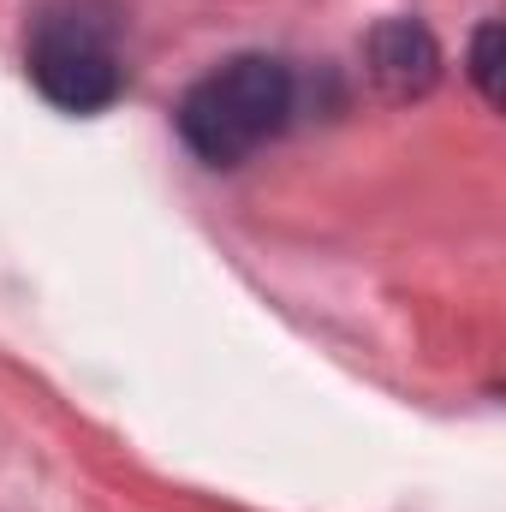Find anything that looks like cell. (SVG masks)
Returning <instances> with one entry per match:
<instances>
[{
    "instance_id": "obj_1",
    "label": "cell",
    "mask_w": 506,
    "mask_h": 512,
    "mask_svg": "<svg viewBox=\"0 0 506 512\" xmlns=\"http://www.w3.org/2000/svg\"><path fill=\"white\" fill-rule=\"evenodd\" d=\"M292 102H298V90H292L286 60H274V54H239V60L215 66L209 78H197L185 90V102H179V137L209 167H239L268 137L286 131Z\"/></svg>"
},
{
    "instance_id": "obj_2",
    "label": "cell",
    "mask_w": 506,
    "mask_h": 512,
    "mask_svg": "<svg viewBox=\"0 0 506 512\" xmlns=\"http://www.w3.org/2000/svg\"><path fill=\"white\" fill-rule=\"evenodd\" d=\"M24 66L36 78V90L66 108V114H96L126 90V66H120V36L108 24V12H96L90 0H66L48 6L30 30Z\"/></svg>"
},
{
    "instance_id": "obj_3",
    "label": "cell",
    "mask_w": 506,
    "mask_h": 512,
    "mask_svg": "<svg viewBox=\"0 0 506 512\" xmlns=\"http://www.w3.org/2000/svg\"><path fill=\"white\" fill-rule=\"evenodd\" d=\"M370 72H376V84L393 96V102L423 96V90L435 84V72H441L435 36H429L423 24H411V18L381 24L376 36H370Z\"/></svg>"
},
{
    "instance_id": "obj_4",
    "label": "cell",
    "mask_w": 506,
    "mask_h": 512,
    "mask_svg": "<svg viewBox=\"0 0 506 512\" xmlns=\"http://www.w3.org/2000/svg\"><path fill=\"white\" fill-rule=\"evenodd\" d=\"M495 42H501V30L495 24H483L477 30V48H471V78H477V90L495 102L501 96V66H495Z\"/></svg>"
}]
</instances>
